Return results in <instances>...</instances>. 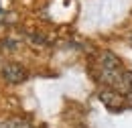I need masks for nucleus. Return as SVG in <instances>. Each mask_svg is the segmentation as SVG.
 Returning a JSON list of instances; mask_svg holds the SVG:
<instances>
[{"instance_id": "obj_2", "label": "nucleus", "mask_w": 132, "mask_h": 128, "mask_svg": "<svg viewBox=\"0 0 132 128\" xmlns=\"http://www.w3.org/2000/svg\"><path fill=\"white\" fill-rule=\"evenodd\" d=\"M0 77L10 85H18L29 79V71L24 65L16 63V61H4L0 65Z\"/></svg>"}, {"instance_id": "obj_1", "label": "nucleus", "mask_w": 132, "mask_h": 128, "mask_svg": "<svg viewBox=\"0 0 132 128\" xmlns=\"http://www.w3.org/2000/svg\"><path fill=\"white\" fill-rule=\"evenodd\" d=\"M100 102L114 114H120L124 110H128V104H126V96L118 90H112V87H102L98 92Z\"/></svg>"}, {"instance_id": "obj_4", "label": "nucleus", "mask_w": 132, "mask_h": 128, "mask_svg": "<svg viewBox=\"0 0 132 128\" xmlns=\"http://www.w3.org/2000/svg\"><path fill=\"white\" fill-rule=\"evenodd\" d=\"M0 128H35L33 122L24 116H10L0 122Z\"/></svg>"}, {"instance_id": "obj_7", "label": "nucleus", "mask_w": 132, "mask_h": 128, "mask_svg": "<svg viewBox=\"0 0 132 128\" xmlns=\"http://www.w3.org/2000/svg\"><path fill=\"white\" fill-rule=\"evenodd\" d=\"M6 18V12H4V8H2V2H0V20H4Z\"/></svg>"}, {"instance_id": "obj_8", "label": "nucleus", "mask_w": 132, "mask_h": 128, "mask_svg": "<svg viewBox=\"0 0 132 128\" xmlns=\"http://www.w3.org/2000/svg\"><path fill=\"white\" fill-rule=\"evenodd\" d=\"M128 45H130V47H132V33H130V35H128Z\"/></svg>"}, {"instance_id": "obj_3", "label": "nucleus", "mask_w": 132, "mask_h": 128, "mask_svg": "<svg viewBox=\"0 0 132 128\" xmlns=\"http://www.w3.org/2000/svg\"><path fill=\"white\" fill-rule=\"evenodd\" d=\"M96 67H102V69H118V67H124V65H122L120 57L116 55L114 51L102 49V51H98V55H96Z\"/></svg>"}, {"instance_id": "obj_5", "label": "nucleus", "mask_w": 132, "mask_h": 128, "mask_svg": "<svg viewBox=\"0 0 132 128\" xmlns=\"http://www.w3.org/2000/svg\"><path fill=\"white\" fill-rule=\"evenodd\" d=\"M27 39H29V43L33 47H45L47 45V37L41 31H29L27 33Z\"/></svg>"}, {"instance_id": "obj_6", "label": "nucleus", "mask_w": 132, "mask_h": 128, "mask_svg": "<svg viewBox=\"0 0 132 128\" xmlns=\"http://www.w3.org/2000/svg\"><path fill=\"white\" fill-rule=\"evenodd\" d=\"M0 49H2V51H6V53H14V51L20 49V41L12 39V37H6V39H2V41H0Z\"/></svg>"}]
</instances>
